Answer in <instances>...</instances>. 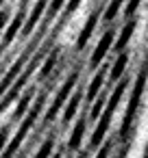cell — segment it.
<instances>
[{"instance_id":"1","label":"cell","mask_w":148,"mask_h":158,"mask_svg":"<svg viewBox=\"0 0 148 158\" xmlns=\"http://www.w3.org/2000/svg\"><path fill=\"white\" fill-rule=\"evenodd\" d=\"M74 82H76V74H72V76H68V80L63 82V87H61V91L57 93V98H55V104H52V108L48 110V115H46V121H50L52 117H55V113L61 108V104L68 100V95H70V91H72V87H74Z\"/></svg>"},{"instance_id":"2","label":"cell","mask_w":148,"mask_h":158,"mask_svg":"<svg viewBox=\"0 0 148 158\" xmlns=\"http://www.w3.org/2000/svg\"><path fill=\"white\" fill-rule=\"evenodd\" d=\"M22 26H24V13H18V18H13L11 24H9L7 31H5V44H11V41L18 37V33L22 31Z\"/></svg>"},{"instance_id":"3","label":"cell","mask_w":148,"mask_h":158,"mask_svg":"<svg viewBox=\"0 0 148 158\" xmlns=\"http://www.w3.org/2000/svg\"><path fill=\"white\" fill-rule=\"evenodd\" d=\"M44 7H46V0H37V5L33 7V11H31V18H29V22H26V26H24V35H29L33 28H35V24L39 22V18H42V11H44Z\"/></svg>"},{"instance_id":"4","label":"cell","mask_w":148,"mask_h":158,"mask_svg":"<svg viewBox=\"0 0 148 158\" xmlns=\"http://www.w3.org/2000/svg\"><path fill=\"white\" fill-rule=\"evenodd\" d=\"M94 26H96V15H92V18L85 22V26H83V31H81V35H78V41H76V48H78V50L85 48V44H87V39H89V35H92V31H94Z\"/></svg>"},{"instance_id":"5","label":"cell","mask_w":148,"mask_h":158,"mask_svg":"<svg viewBox=\"0 0 148 158\" xmlns=\"http://www.w3.org/2000/svg\"><path fill=\"white\" fill-rule=\"evenodd\" d=\"M83 130H85V121H78L76 128H74V132H72V139H70V143H68L70 149H78L81 139H83Z\"/></svg>"},{"instance_id":"6","label":"cell","mask_w":148,"mask_h":158,"mask_svg":"<svg viewBox=\"0 0 148 158\" xmlns=\"http://www.w3.org/2000/svg\"><path fill=\"white\" fill-rule=\"evenodd\" d=\"M109 41H111V35H105V37H102V41L98 44V48H96L94 56H92V65H96V63L102 59V54H105V52H107V48H109Z\"/></svg>"},{"instance_id":"7","label":"cell","mask_w":148,"mask_h":158,"mask_svg":"<svg viewBox=\"0 0 148 158\" xmlns=\"http://www.w3.org/2000/svg\"><path fill=\"white\" fill-rule=\"evenodd\" d=\"M76 108H78V95H74V98L70 100V104L65 106V110H63V123H70V119H72L74 113H76Z\"/></svg>"},{"instance_id":"8","label":"cell","mask_w":148,"mask_h":158,"mask_svg":"<svg viewBox=\"0 0 148 158\" xmlns=\"http://www.w3.org/2000/svg\"><path fill=\"white\" fill-rule=\"evenodd\" d=\"M55 67H57V52H52V54L46 59V63H44V67H42V72H39V78H46Z\"/></svg>"},{"instance_id":"9","label":"cell","mask_w":148,"mask_h":158,"mask_svg":"<svg viewBox=\"0 0 148 158\" xmlns=\"http://www.w3.org/2000/svg\"><path fill=\"white\" fill-rule=\"evenodd\" d=\"M52 147H55V139H46V141L42 143V147L37 149V156H35V158H50Z\"/></svg>"},{"instance_id":"10","label":"cell","mask_w":148,"mask_h":158,"mask_svg":"<svg viewBox=\"0 0 148 158\" xmlns=\"http://www.w3.org/2000/svg\"><path fill=\"white\" fill-rule=\"evenodd\" d=\"M29 104H31V93H26L22 100H20V104H18V108H16V113H13V119H20L26 110H29Z\"/></svg>"},{"instance_id":"11","label":"cell","mask_w":148,"mask_h":158,"mask_svg":"<svg viewBox=\"0 0 148 158\" xmlns=\"http://www.w3.org/2000/svg\"><path fill=\"white\" fill-rule=\"evenodd\" d=\"M100 80H102V76H96V78H94V82H92V87H89V91H87V100H92V98L96 95V91H98V85H100Z\"/></svg>"},{"instance_id":"12","label":"cell","mask_w":148,"mask_h":158,"mask_svg":"<svg viewBox=\"0 0 148 158\" xmlns=\"http://www.w3.org/2000/svg\"><path fill=\"white\" fill-rule=\"evenodd\" d=\"M7 24H9V13L7 11H0V35L7 31Z\"/></svg>"},{"instance_id":"13","label":"cell","mask_w":148,"mask_h":158,"mask_svg":"<svg viewBox=\"0 0 148 158\" xmlns=\"http://www.w3.org/2000/svg\"><path fill=\"white\" fill-rule=\"evenodd\" d=\"M7 136H9V128L0 130V154H5V145H7Z\"/></svg>"},{"instance_id":"14","label":"cell","mask_w":148,"mask_h":158,"mask_svg":"<svg viewBox=\"0 0 148 158\" xmlns=\"http://www.w3.org/2000/svg\"><path fill=\"white\" fill-rule=\"evenodd\" d=\"M63 2H65V0H52V5H50V15H52V13H57V11L63 7Z\"/></svg>"},{"instance_id":"15","label":"cell","mask_w":148,"mask_h":158,"mask_svg":"<svg viewBox=\"0 0 148 158\" xmlns=\"http://www.w3.org/2000/svg\"><path fill=\"white\" fill-rule=\"evenodd\" d=\"M98 158H107V147H105V149H100V152H98Z\"/></svg>"},{"instance_id":"16","label":"cell","mask_w":148,"mask_h":158,"mask_svg":"<svg viewBox=\"0 0 148 158\" xmlns=\"http://www.w3.org/2000/svg\"><path fill=\"white\" fill-rule=\"evenodd\" d=\"M146 158H148V149H146Z\"/></svg>"},{"instance_id":"17","label":"cell","mask_w":148,"mask_h":158,"mask_svg":"<svg viewBox=\"0 0 148 158\" xmlns=\"http://www.w3.org/2000/svg\"><path fill=\"white\" fill-rule=\"evenodd\" d=\"M2 2H5V0H0V5H2Z\"/></svg>"}]
</instances>
